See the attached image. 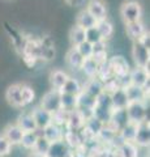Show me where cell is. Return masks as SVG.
<instances>
[{
    "instance_id": "1",
    "label": "cell",
    "mask_w": 150,
    "mask_h": 157,
    "mask_svg": "<svg viewBox=\"0 0 150 157\" xmlns=\"http://www.w3.org/2000/svg\"><path fill=\"white\" fill-rule=\"evenodd\" d=\"M127 111L128 119L129 122L133 123H141V122L146 121L148 117V107L145 105V101H134V102H129L125 107Z\"/></svg>"
},
{
    "instance_id": "2",
    "label": "cell",
    "mask_w": 150,
    "mask_h": 157,
    "mask_svg": "<svg viewBox=\"0 0 150 157\" xmlns=\"http://www.w3.org/2000/svg\"><path fill=\"white\" fill-rule=\"evenodd\" d=\"M120 14H122V17H123L125 24L141 21L142 8H141V6H140V3L134 2V0H129V2H125L122 6Z\"/></svg>"
},
{
    "instance_id": "3",
    "label": "cell",
    "mask_w": 150,
    "mask_h": 157,
    "mask_svg": "<svg viewBox=\"0 0 150 157\" xmlns=\"http://www.w3.org/2000/svg\"><path fill=\"white\" fill-rule=\"evenodd\" d=\"M132 55L134 59V63H136V67L149 70V60H150L149 47L144 46L140 41H133Z\"/></svg>"
},
{
    "instance_id": "4",
    "label": "cell",
    "mask_w": 150,
    "mask_h": 157,
    "mask_svg": "<svg viewBox=\"0 0 150 157\" xmlns=\"http://www.w3.org/2000/svg\"><path fill=\"white\" fill-rule=\"evenodd\" d=\"M128 78H129V84L141 86L149 93V70L136 67L134 70L129 71Z\"/></svg>"
},
{
    "instance_id": "5",
    "label": "cell",
    "mask_w": 150,
    "mask_h": 157,
    "mask_svg": "<svg viewBox=\"0 0 150 157\" xmlns=\"http://www.w3.org/2000/svg\"><path fill=\"white\" fill-rule=\"evenodd\" d=\"M41 107L47 110V111H50L51 114L59 111L61 109V106H60V90L52 89L48 93H46L41 101Z\"/></svg>"
},
{
    "instance_id": "6",
    "label": "cell",
    "mask_w": 150,
    "mask_h": 157,
    "mask_svg": "<svg viewBox=\"0 0 150 157\" xmlns=\"http://www.w3.org/2000/svg\"><path fill=\"white\" fill-rule=\"evenodd\" d=\"M107 63H108L111 71H112V75L115 77L122 78V77L128 76L130 68H129L127 59H125L124 56H120V55L114 56V58H111L110 60H107Z\"/></svg>"
},
{
    "instance_id": "7",
    "label": "cell",
    "mask_w": 150,
    "mask_h": 157,
    "mask_svg": "<svg viewBox=\"0 0 150 157\" xmlns=\"http://www.w3.org/2000/svg\"><path fill=\"white\" fill-rule=\"evenodd\" d=\"M71 155H72V148L61 139L50 144L46 157H71Z\"/></svg>"
},
{
    "instance_id": "8",
    "label": "cell",
    "mask_w": 150,
    "mask_h": 157,
    "mask_svg": "<svg viewBox=\"0 0 150 157\" xmlns=\"http://www.w3.org/2000/svg\"><path fill=\"white\" fill-rule=\"evenodd\" d=\"M85 117L81 114L80 110H72L68 113V117H67V122H65V126L68 131H75V132H79L81 128H84V124H85Z\"/></svg>"
},
{
    "instance_id": "9",
    "label": "cell",
    "mask_w": 150,
    "mask_h": 157,
    "mask_svg": "<svg viewBox=\"0 0 150 157\" xmlns=\"http://www.w3.org/2000/svg\"><path fill=\"white\" fill-rule=\"evenodd\" d=\"M133 143L137 147H149V144H150L149 121H144L137 124V131H136V136H134Z\"/></svg>"
},
{
    "instance_id": "10",
    "label": "cell",
    "mask_w": 150,
    "mask_h": 157,
    "mask_svg": "<svg viewBox=\"0 0 150 157\" xmlns=\"http://www.w3.org/2000/svg\"><path fill=\"white\" fill-rule=\"evenodd\" d=\"M31 115H33V118H34L37 130H43V128H46L48 124L52 123V114L50 111L42 109V107L35 109L31 113Z\"/></svg>"
},
{
    "instance_id": "11",
    "label": "cell",
    "mask_w": 150,
    "mask_h": 157,
    "mask_svg": "<svg viewBox=\"0 0 150 157\" xmlns=\"http://www.w3.org/2000/svg\"><path fill=\"white\" fill-rule=\"evenodd\" d=\"M111 97V105H112V109H125L127 105L129 104V100L127 97V93L123 86L115 89L114 92L110 93Z\"/></svg>"
},
{
    "instance_id": "12",
    "label": "cell",
    "mask_w": 150,
    "mask_h": 157,
    "mask_svg": "<svg viewBox=\"0 0 150 157\" xmlns=\"http://www.w3.org/2000/svg\"><path fill=\"white\" fill-rule=\"evenodd\" d=\"M91 16H93L97 21H101V20L106 18V6L102 0H90L88 4V8H86Z\"/></svg>"
},
{
    "instance_id": "13",
    "label": "cell",
    "mask_w": 150,
    "mask_h": 157,
    "mask_svg": "<svg viewBox=\"0 0 150 157\" xmlns=\"http://www.w3.org/2000/svg\"><path fill=\"white\" fill-rule=\"evenodd\" d=\"M7 101L14 107H22V100H21V84H13L7 89L5 92Z\"/></svg>"
},
{
    "instance_id": "14",
    "label": "cell",
    "mask_w": 150,
    "mask_h": 157,
    "mask_svg": "<svg viewBox=\"0 0 150 157\" xmlns=\"http://www.w3.org/2000/svg\"><path fill=\"white\" fill-rule=\"evenodd\" d=\"M22 135H24V131L17 124H9L5 127V130H4L3 136L11 143V145H17L21 143Z\"/></svg>"
},
{
    "instance_id": "15",
    "label": "cell",
    "mask_w": 150,
    "mask_h": 157,
    "mask_svg": "<svg viewBox=\"0 0 150 157\" xmlns=\"http://www.w3.org/2000/svg\"><path fill=\"white\" fill-rule=\"evenodd\" d=\"M125 93L129 102H134V101H145L149 96V93L141 86H136L132 84H128L127 86H124Z\"/></svg>"
},
{
    "instance_id": "16",
    "label": "cell",
    "mask_w": 150,
    "mask_h": 157,
    "mask_svg": "<svg viewBox=\"0 0 150 157\" xmlns=\"http://www.w3.org/2000/svg\"><path fill=\"white\" fill-rule=\"evenodd\" d=\"M42 135L46 137V139L50 141V143H54V141L61 140L63 136H64V132L61 130V126L56 124L52 122L51 124H48L46 128L42 130Z\"/></svg>"
},
{
    "instance_id": "17",
    "label": "cell",
    "mask_w": 150,
    "mask_h": 157,
    "mask_svg": "<svg viewBox=\"0 0 150 157\" xmlns=\"http://www.w3.org/2000/svg\"><path fill=\"white\" fill-rule=\"evenodd\" d=\"M84 90L85 93H88L89 96L97 98L101 93L104 92V88H103V82L99 80L98 77H91L90 80L86 82L85 86H84Z\"/></svg>"
},
{
    "instance_id": "18",
    "label": "cell",
    "mask_w": 150,
    "mask_h": 157,
    "mask_svg": "<svg viewBox=\"0 0 150 157\" xmlns=\"http://www.w3.org/2000/svg\"><path fill=\"white\" fill-rule=\"evenodd\" d=\"M129 122L128 119V115H127V111L125 109H112V113H111V119H110V123H112L116 130H120L122 127H124Z\"/></svg>"
},
{
    "instance_id": "19",
    "label": "cell",
    "mask_w": 150,
    "mask_h": 157,
    "mask_svg": "<svg viewBox=\"0 0 150 157\" xmlns=\"http://www.w3.org/2000/svg\"><path fill=\"white\" fill-rule=\"evenodd\" d=\"M125 30H127V34L129 36V38H132L133 41H138L146 33V30L144 28V24L141 21L125 24Z\"/></svg>"
},
{
    "instance_id": "20",
    "label": "cell",
    "mask_w": 150,
    "mask_h": 157,
    "mask_svg": "<svg viewBox=\"0 0 150 157\" xmlns=\"http://www.w3.org/2000/svg\"><path fill=\"white\" fill-rule=\"evenodd\" d=\"M119 157H138V147L133 141H122L118 147Z\"/></svg>"
},
{
    "instance_id": "21",
    "label": "cell",
    "mask_w": 150,
    "mask_h": 157,
    "mask_svg": "<svg viewBox=\"0 0 150 157\" xmlns=\"http://www.w3.org/2000/svg\"><path fill=\"white\" fill-rule=\"evenodd\" d=\"M69 78V76L67 75V73L64 71L61 70H55L51 72L50 75V82L54 89L56 90H61V88L64 86V84L67 82V80Z\"/></svg>"
},
{
    "instance_id": "22",
    "label": "cell",
    "mask_w": 150,
    "mask_h": 157,
    "mask_svg": "<svg viewBox=\"0 0 150 157\" xmlns=\"http://www.w3.org/2000/svg\"><path fill=\"white\" fill-rule=\"evenodd\" d=\"M17 126L24 131V132H27V131H37V126H35V122H34V118H33L31 114L29 113H24L18 117L17 119Z\"/></svg>"
},
{
    "instance_id": "23",
    "label": "cell",
    "mask_w": 150,
    "mask_h": 157,
    "mask_svg": "<svg viewBox=\"0 0 150 157\" xmlns=\"http://www.w3.org/2000/svg\"><path fill=\"white\" fill-rule=\"evenodd\" d=\"M136 131H137V123L128 122L124 127H122L119 130V136L122 139V141H134Z\"/></svg>"
},
{
    "instance_id": "24",
    "label": "cell",
    "mask_w": 150,
    "mask_h": 157,
    "mask_svg": "<svg viewBox=\"0 0 150 157\" xmlns=\"http://www.w3.org/2000/svg\"><path fill=\"white\" fill-rule=\"evenodd\" d=\"M60 106H61V110L68 111V113L77 109V96L60 92Z\"/></svg>"
},
{
    "instance_id": "25",
    "label": "cell",
    "mask_w": 150,
    "mask_h": 157,
    "mask_svg": "<svg viewBox=\"0 0 150 157\" xmlns=\"http://www.w3.org/2000/svg\"><path fill=\"white\" fill-rule=\"evenodd\" d=\"M76 25H79L80 28H82V29H85L86 30V29H90V28H93V26L97 25V20L85 9V11L80 12L79 17H77V24Z\"/></svg>"
},
{
    "instance_id": "26",
    "label": "cell",
    "mask_w": 150,
    "mask_h": 157,
    "mask_svg": "<svg viewBox=\"0 0 150 157\" xmlns=\"http://www.w3.org/2000/svg\"><path fill=\"white\" fill-rule=\"evenodd\" d=\"M81 70L84 71V73L88 77H97V73L99 70V64L97 63L93 58H86L84 59V63L81 66Z\"/></svg>"
},
{
    "instance_id": "27",
    "label": "cell",
    "mask_w": 150,
    "mask_h": 157,
    "mask_svg": "<svg viewBox=\"0 0 150 157\" xmlns=\"http://www.w3.org/2000/svg\"><path fill=\"white\" fill-rule=\"evenodd\" d=\"M103 123L101 121H98L97 118H94V117H90V118H88V119L85 121V124H84V127H85V130L89 132L90 135H93L94 137H97L98 136V134L101 132V130L103 128Z\"/></svg>"
},
{
    "instance_id": "28",
    "label": "cell",
    "mask_w": 150,
    "mask_h": 157,
    "mask_svg": "<svg viewBox=\"0 0 150 157\" xmlns=\"http://www.w3.org/2000/svg\"><path fill=\"white\" fill-rule=\"evenodd\" d=\"M97 29H98V32L101 34V37H102V39L104 41V39H108L111 36L114 34V26L112 24H111L110 21H107V20H101V21H97Z\"/></svg>"
},
{
    "instance_id": "29",
    "label": "cell",
    "mask_w": 150,
    "mask_h": 157,
    "mask_svg": "<svg viewBox=\"0 0 150 157\" xmlns=\"http://www.w3.org/2000/svg\"><path fill=\"white\" fill-rule=\"evenodd\" d=\"M63 93H68V94H73V96H79L80 93L82 92V86L79 81L76 80V78H72L69 77L68 80H67V82L64 84V86L61 88Z\"/></svg>"
},
{
    "instance_id": "30",
    "label": "cell",
    "mask_w": 150,
    "mask_h": 157,
    "mask_svg": "<svg viewBox=\"0 0 150 157\" xmlns=\"http://www.w3.org/2000/svg\"><path fill=\"white\" fill-rule=\"evenodd\" d=\"M67 63L73 68H81L84 63V58L80 55V52L76 50V47H72L67 54Z\"/></svg>"
},
{
    "instance_id": "31",
    "label": "cell",
    "mask_w": 150,
    "mask_h": 157,
    "mask_svg": "<svg viewBox=\"0 0 150 157\" xmlns=\"http://www.w3.org/2000/svg\"><path fill=\"white\" fill-rule=\"evenodd\" d=\"M38 136H39V134H38V130L37 131L24 132L20 144H22V147H24V148H26V149H33V148H34L35 141L38 139Z\"/></svg>"
},
{
    "instance_id": "32",
    "label": "cell",
    "mask_w": 150,
    "mask_h": 157,
    "mask_svg": "<svg viewBox=\"0 0 150 157\" xmlns=\"http://www.w3.org/2000/svg\"><path fill=\"white\" fill-rule=\"evenodd\" d=\"M69 38H71V42H72V45H73V47L80 45L81 42L85 41V29L80 28L79 25L73 26L69 33Z\"/></svg>"
},
{
    "instance_id": "33",
    "label": "cell",
    "mask_w": 150,
    "mask_h": 157,
    "mask_svg": "<svg viewBox=\"0 0 150 157\" xmlns=\"http://www.w3.org/2000/svg\"><path fill=\"white\" fill-rule=\"evenodd\" d=\"M35 98V93L33 90V88L30 85L26 84H21V100H22V105L26 106L29 104H31Z\"/></svg>"
},
{
    "instance_id": "34",
    "label": "cell",
    "mask_w": 150,
    "mask_h": 157,
    "mask_svg": "<svg viewBox=\"0 0 150 157\" xmlns=\"http://www.w3.org/2000/svg\"><path fill=\"white\" fill-rule=\"evenodd\" d=\"M63 140H64L65 143L71 147V148H76V147H79V145L82 144L81 135L79 134V132H75V131L65 132L64 136H63Z\"/></svg>"
},
{
    "instance_id": "35",
    "label": "cell",
    "mask_w": 150,
    "mask_h": 157,
    "mask_svg": "<svg viewBox=\"0 0 150 157\" xmlns=\"http://www.w3.org/2000/svg\"><path fill=\"white\" fill-rule=\"evenodd\" d=\"M50 144H51L50 141H48L42 134H39V136H38V139H37L35 144H34V148H33V151H34L35 153H39V155L46 156L48 148H50Z\"/></svg>"
},
{
    "instance_id": "36",
    "label": "cell",
    "mask_w": 150,
    "mask_h": 157,
    "mask_svg": "<svg viewBox=\"0 0 150 157\" xmlns=\"http://www.w3.org/2000/svg\"><path fill=\"white\" fill-rule=\"evenodd\" d=\"M85 41H88L89 43H91V45H94V43H97V42L103 41L102 37H101V34H99V32H98V29H97V26L86 29L85 30Z\"/></svg>"
},
{
    "instance_id": "37",
    "label": "cell",
    "mask_w": 150,
    "mask_h": 157,
    "mask_svg": "<svg viewBox=\"0 0 150 157\" xmlns=\"http://www.w3.org/2000/svg\"><path fill=\"white\" fill-rule=\"evenodd\" d=\"M76 47V50L80 52V55L86 59V58H91V55H93V45L91 43H89L88 41H84V42H81L80 45H77L75 46Z\"/></svg>"
},
{
    "instance_id": "38",
    "label": "cell",
    "mask_w": 150,
    "mask_h": 157,
    "mask_svg": "<svg viewBox=\"0 0 150 157\" xmlns=\"http://www.w3.org/2000/svg\"><path fill=\"white\" fill-rule=\"evenodd\" d=\"M11 149H12L11 143L3 135H0V157H7L11 153Z\"/></svg>"
},
{
    "instance_id": "39",
    "label": "cell",
    "mask_w": 150,
    "mask_h": 157,
    "mask_svg": "<svg viewBox=\"0 0 150 157\" xmlns=\"http://www.w3.org/2000/svg\"><path fill=\"white\" fill-rule=\"evenodd\" d=\"M29 157H46V156H43V155H39V153H35V152H33V153L29 155Z\"/></svg>"
},
{
    "instance_id": "40",
    "label": "cell",
    "mask_w": 150,
    "mask_h": 157,
    "mask_svg": "<svg viewBox=\"0 0 150 157\" xmlns=\"http://www.w3.org/2000/svg\"><path fill=\"white\" fill-rule=\"evenodd\" d=\"M67 2H69V3H71V2H72V0H67Z\"/></svg>"
}]
</instances>
